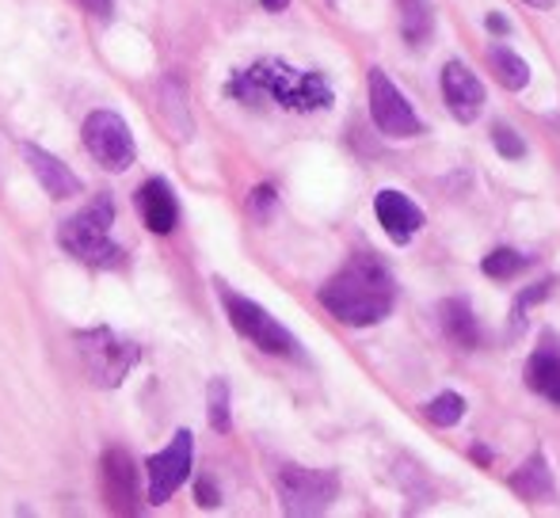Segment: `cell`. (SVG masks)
<instances>
[{"label":"cell","instance_id":"17","mask_svg":"<svg viewBox=\"0 0 560 518\" xmlns=\"http://www.w3.org/2000/svg\"><path fill=\"white\" fill-rule=\"evenodd\" d=\"M511 488H514V492H519L526 503L549 500V495H552V472H549V465H545V457H542V454L530 457V462L522 465V469L511 477Z\"/></svg>","mask_w":560,"mask_h":518},{"label":"cell","instance_id":"23","mask_svg":"<svg viewBox=\"0 0 560 518\" xmlns=\"http://www.w3.org/2000/svg\"><path fill=\"white\" fill-rule=\"evenodd\" d=\"M492 146H496V153L507 156V161H522V156H526V141H522L519 130L507 126V123L492 126Z\"/></svg>","mask_w":560,"mask_h":518},{"label":"cell","instance_id":"26","mask_svg":"<svg viewBox=\"0 0 560 518\" xmlns=\"http://www.w3.org/2000/svg\"><path fill=\"white\" fill-rule=\"evenodd\" d=\"M199 503H203V507H218V503H221V495L214 492L211 480H199Z\"/></svg>","mask_w":560,"mask_h":518},{"label":"cell","instance_id":"14","mask_svg":"<svg viewBox=\"0 0 560 518\" xmlns=\"http://www.w3.org/2000/svg\"><path fill=\"white\" fill-rule=\"evenodd\" d=\"M24 156H27V168L35 172V179L42 184V191L50 194V199H73V194H80L85 191V184H80V176L77 172H69L65 168L58 156H50L47 149H39V146H24Z\"/></svg>","mask_w":560,"mask_h":518},{"label":"cell","instance_id":"20","mask_svg":"<svg viewBox=\"0 0 560 518\" xmlns=\"http://www.w3.org/2000/svg\"><path fill=\"white\" fill-rule=\"evenodd\" d=\"M405 4V39L412 42V47H423V42L431 39V27H435V20H431V9L428 0H400Z\"/></svg>","mask_w":560,"mask_h":518},{"label":"cell","instance_id":"18","mask_svg":"<svg viewBox=\"0 0 560 518\" xmlns=\"http://www.w3.org/2000/svg\"><path fill=\"white\" fill-rule=\"evenodd\" d=\"M488 65L496 73V80L507 88V92H522L530 85V65L514 54L511 47H492L488 50Z\"/></svg>","mask_w":560,"mask_h":518},{"label":"cell","instance_id":"21","mask_svg":"<svg viewBox=\"0 0 560 518\" xmlns=\"http://www.w3.org/2000/svg\"><path fill=\"white\" fill-rule=\"evenodd\" d=\"M206 416H211L214 431H221V434L233 427V419H229V381L226 378H214L211 389H206Z\"/></svg>","mask_w":560,"mask_h":518},{"label":"cell","instance_id":"29","mask_svg":"<svg viewBox=\"0 0 560 518\" xmlns=\"http://www.w3.org/2000/svg\"><path fill=\"white\" fill-rule=\"evenodd\" d=\"M522 4H530V9H552V4H557V0H522Z\"/></svg>","mask_w":560,"mask_h":518},{"label":"cell","instance_id":"1","mask_svg":"<svg viewBox=\"0 0 560 518\" xmlns=\"http://www.w3.org/2000/svg\"><path fill=\"white\" fill-rule=\"evenodd\" d=\"M320 305L340 325H382L397 305V279L373 252H358L320 287Z\"/></svg>","mask_w":560,"mask_h":518},{"label":"cell","instance_id":"11","mask_svg":"<svg viewBox=\"0 0 560 518\" xmlns=\"http://www.w3.org/2000/svg\"><path fill=\"white\" fill-rule=\"evenodd\" d=\"M443 100L458 123H476V115L484 111L488 96H484V85L476 80V73L469 70L466 62H446L443 65Z\"/></svg>","mask_w":560,"mask_h":518},{"label":"cell","instance_id":"10","mask_svg":"<svg viewBox=\"0 0 560 518\" xmlns=\"http://www.w3.org/2000/svg\"><path fill=\"white\" fill-rule=\"evenodd\" d=\"M100 484H103V500L115 515H138V469H133V457L126 450L111 446L100 457Z\"/></svg>","mask_w":560,"mask_h":518},{"label":"cell","instance_id":"27","mask_svg":"<svg viewBox=\"0 0 560 518\" xmlns=\"http://www.w3.org/2000/svg\"><path fill=\"white\" fill-rule=\"evenodd\" d=\"M271 202H275V191H271V187H259V191L252 194V210H256V214H264V210L271 206Z\"/></svg>","mask_w":560,"mask_h":518},{"label":"cell","instance_id":"15","mask_svg":"<svg viewBox=\"0 0 560 518\" xmlns=\"http://www.w3.org/2000/svg\"><path fill=\"white\" fill-rule=\"evenodd\" d=\"M526 389L560 408V348H537L526 358Z\"/></svg>","mask_w":560,"mask_h":518},{"label":"cell","instance_id":"2","mask_svg":"<svg viewBox=\"0 0 560 518\" xmlns=\"http://www.w3.org/2000/svg\"><path fill=\"white\" fill-rule=\"evenodd\" d=\"M229 96L244 103L271 100L279 103L282 111H297V115L332 108L335 100L324 73L294 70V65L279 62V58H264V62H256L252 70L237 73V77L229 80Z\"/></svg>","mask_w":560,"mask_h":518},{"label":"cell","instance_id":"13","mask_svg":"<svg viewBox=\"0 0 560 518\" xmlns=\"http://www.w3.org/2000/svg\"><path fill=\"white\" fill-rule=\"evenodd\" d=\"M138 210H141V222H145L156 237H168L179 225V202L176 194H171L168 179H145V184L138 187Z\"/></svg>","mask_w":560,"mask_h":518},{"label":"cell","instance_id":"22","mask_svg":"<svg viewBox=\"0 0 560 518\" xmlns=\"http://www.w3.org/2000/svg\"><path fill=\"white\" fill-rule=\"evenodd\" d=\"M423 412H428V419L435 427H454V424H461V416H466V396H461V393H438Z\"/></svg>","mask_w":560,"mask_h":518},{"label":"cell","instance_id":"19","mask_svg":"<svg viewBox=\"0 0 560 518\" xmlns=\"http://www.w3.org/2000/svg\"><path fill=\"white\" fill-rule=\"evenodd\" d=\"M526 264H530V260L522 252H514V248H496V252L484 255L481 271L488 275V279H496V282H507V279H514L519 271H526Z\"/></svg>","mask_w":560,"mask_h":518},{"label":"cell","instance_id":"3","mask_svg":"<svg viewBox=\"0 0 560 518\" xmlns=\"http://www.w3.org/2000/svg\"><path fill=\"white\" fill-rule=\"evenodd\" d=\"M111 225H115V202H111V194H96V202H88L69 222H62L58 244H62L73 260H80V264L115 271V267L126 264V252L123 244H115V237H111Z\"/></svg>","mask_w":560,"mask_h":518},{"label":"cell","instance_id":"8","mask_svg":"<svg viewBox=\"0 0 560 518\" xmlns=\"http://www.w3.org/2000/svg\"><path fill=\"white\" fill-rule=\"evenodd\" d=\"M370 118L373 126L393 141H405L423 134L420 115L412 111V103L400 96V88L385 77V70H370Z\"/></svg>","mask_w":560,"mask_h":518},{"label":"cell","instance_id":"30","mask_svg":"<svg viewBox=\"0 0 560 518\" xmlns=\"http://www.w3.org/2000/svg\"><path fill=\"white\" fill-rule=\"evenodd\" d=\"M473 457H476V462H484V465L492 462V454H488V450H484V446H473Z\"/></svg>","mask_w":560,"mask_h":518},{"label":"cell","instance_id":"25","mask_svg":"<svg viewBox=\"0 0 560 518\" xmlns=\"http://www.w3.org/2000/svg\"><path fill=\"white\" fill-rule=\"evenodd\" d=\"M77 4L85 12H92V16H100V20H111V12H115V4H111V0H77Z\"/></svg>","mask_w":560,"mask_h":518},{"label":"cell","instance_id":"5","mask_svg":"<svg viewBox=\"0 0 560 518\" xmlns=\"http://www.w3.org/2000/svg\"><path fill=\"white\" fill-rule=\"evenodd\" d=\"M218 294H221V305H226L229 325H233L244 340L256 343L264 355L297 358V340L271 317V313L264 309V305H256L252 298H244V294H233L226 282H218Z\"/></svg>","mask_w":560,"mask_h":518},{"label":"cell","instance_id":"16","mask_svg":"<svg viewBox=\"0 0 560 518\" xmlns=\"http://www.w3.org/2000/svg\"><path fill=\"white\" fill-rule=\"evenodd\" d=\"M438 317H443L446 336H450L458 348H466V351L481 348V328H476V317H473V309H469L466 298H446V302L438 305Z\"/></svg>","mask_w":560,"mask_h":518},{"label":"cell","instance_id":"7","mask_svg":"<svg viewBox=\"0 0 560 518\" xmlns=\"http://www.w3.org/2000/svg\"><path fill=\"white\" fill-rule=\"evenodd\" d=\"M85 149L96 156V164H103L107 172H126L138 156V146H133V134L126 126L123 115L115 111H92L85 118Z\"/></svg>","mask_w":560,"mask_h":518},{"label":"cell","instance_id":"6","mask_svg":"<svg viewBox=\"0 0 560 518\" xmlns=\"http://www.w3.org/2000/svg\"><path fill=\"white\" fill-rule=\"evenodd\" d=\"M275 488H279V500L287 515H320V510L332 507L335 492H340V480H335V472L324 469L282 465L279 477H275Z\"/></svg>","mask_w":560,"mask_h":518},{"label":"cell","instance_id":"4","mask_svg":"<svg viewBox=\"0 0 560 518\" xmlns=\"http://www.w3.org/2000/svg\"><path fill=\"white\" fill-rule=\"evenodd\" d=\"M73 343H77L85 374L92 378V386L100 389H118L126 381V374H130L141 358L138 343L123 340V336L111 332V328H88V332L73 336Z\"/></svg>","mask_w":560,"mask_h":518},{"label":"cell","instance_id":"28","mask_svg":"<svg viewBox=\"0 0 560 518\" xmlns=\"http://www.w3.org/2000/svg\"><path fill=\"white\" fill-rule=\"evenodd\" d=\"M488 31L492 35H507V20L499 16V12H492V16H488Z\"/></svg>","mask_w":560,"mask_h":518},{"label":"cell","instance_id":"12","mask_svg":"<svg viewBox=\"0 0 560 518\" xmlns=\"http://www.w3.org/2000/svg\"><path fill=\"white\" fill-rule=\"evenodd\" d=\"M373 214H378V222H382L385 237H390L393 244H408V240L423 229V210L416 206L405 191H393V187L390 191H378Z\"/></svg>","mask_w":560,"mask_h":518},{"label":"cell","instance_id":"31","mask_svg":"<svg viewBox=\"0 0 560 518\" xmlns=\"http://www.w3.org/2000/svg\"><path fill=\"white\" fill-rule=\"evenodd\" d=\"M264 4H267L271 12H282V9H287V0H264Z\"/></svg>","mask_w":560,"mask_h":518},{"label":"cell","instance_id":"24","mask_svg":"<svg viewBox=\"0 0 560 518\" xmlns=\"http://www.w3.org/2000/svg\"><path fill=\"white\" fill-rule=\"evenodd\" d=\"M549 287H552V282H537V287L522 290L519 302H514V313H511V317H514L511 336H519L522 328H526V309H530V305H534V302H545V298H549Z\"/></svg>","mask_w":560,"mask_h":518},{"label":"cell","instance_id":"9","mask_svg":"<svg viewBox=\"0 0 560 518\" xmlns=\"http://www.w3.org/2000/svg\"><path fill=\"white\" fill-rule=\"evenodd\" d=\"M191 462H195V434L176 431L161 454L149 457V503L156 507L168 503L191 477Z\"/></svg>","mask_w":560,"mask_h":518}]
</instances>
